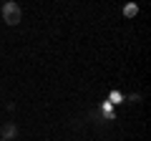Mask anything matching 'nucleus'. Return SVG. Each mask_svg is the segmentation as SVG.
Segmentation results:
<instances>
[{"label":"nucleus","mask_w":151,"mask_h":141,"mask_svg":"<svg viewBox=\"0 0 151 141\" xmlns=\"http://www.w3.org/2000/svg\"><path fill=\"white\" fill-rule=\"evenodd\" d=\"M3 20H5L8 25H18V23H20V8H18L15 3H5V5H3Z\"/></svg>","instance_id":"1"},{"label":"nucleus","mask_w":151,"mask_h":141,"mask_svg":"<svg viewBox=\"0 0 151 141\" xmlns=\"http://www.w3.org/2000/svg\"><path fill=\"white\" fill-rule=\"evenodd\" d=\"M15 134H18L15 124H5V126H0V136H5V141H10Z\"/></svg>","instance_id":"2"},{"label":"nucleus","mask_w":151,"mask_h":141,"mask_svg":"<svg viewBox=\"0 0 151 141\" xmlns=\"http://www.w3.org/2000/svg\"><path fill=\"white\" fill-rule=\"evenodd\" d=\"M124 13H126V18H134L136 13H139V8H136V5H126V10H124Z\"/></svg>","instance_id":"3"},{"label":"nucleus","mask_w":151,"mask_h":141,"mask_svg":"<svg viewBox=\"0 0 151 141\" xmlns=\"http://www.w3.org/2000/svg\"><path fill=\"white\" fill-rule=\"evenodd\" d=\"M0 141H5V139H0Z\"/></svg>","instance_id":"4"}]
</instances>
